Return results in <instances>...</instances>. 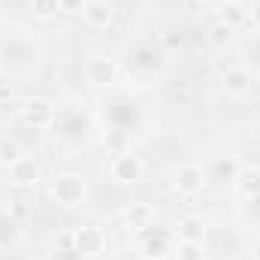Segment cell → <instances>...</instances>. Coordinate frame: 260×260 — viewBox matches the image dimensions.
Wrapping results in <instances>:
<instances>
[{
  "label": "cell",
  "mask_w": 260,
  "mask_h": 260,
  "mask_svg": "<svg viewBox=\"0 0 260 260\" xmlns=\"http://www.w3.org/2000/svg\"><path fill=\"white\" fill-rule=\"evenodd\" d=\"M0 61L6 64V70H12V73H30L34 67L40 64V49L34 46L30 37H18L15 34V37L3 40Z\"/></svg>",
  "instance_id": "cell-1"
},
{
  "label": "cell",
  "mask_w": 260,
  "mask_h": 260,
  "mask_svg": "<svg viewBox=\"0 0 260 260\" xmlns=\"http://www.w3.org/2000/svg\"><path fill=\"white\" fill-rule=\"evenodd\" d=\"M136 251L145 260H164L173 251V236L167 230H154V227H142L136 230Z\"/></svg>",
  "instance_id": "cell-2"
},
{
  "label": "cell",
  "mask_w": 260,
  "mask_h": 260,
  "mask_svg": "<svg viewBox=\"0 0 260 260\" xmlns=\"http://www.w3.org/2000/svg\"><path fill=\"white\" fill-rule=\"evenodd\" d=\"M52 127L58 130V136H61L64 142H82V139L88 136V130H91V121H88V115H82L79 109H64V112L55 115V124H52Z\"/></svg>",
  "instance_id": "cell-3"
},
{
  "label": "cell",
  "mask_w": 260,
  "mask_h": 260,
  "mask_svg": "<svg viewBox=\"0 0 260 260\" xmlns=\"http://www.w3.org/2000/svg\"><path fill=\"white\" fill-rule=\"evenodd\" d=\"M55 115H58V109L49 100H43V97H34V100L18 106V121L24 127H52Z\"/></svg>",
  "instance_id": "cell-4"
},
{
  "label": "cell",
  "mask_w": 260,
  "mask_h": 260,
  "mask_svg": "<svg viewBox=\"0 0 260 260\" xmlns=\"http://www.w3.org/2000/svg\"><path fill=\"white\" fill-rule=\"evenodd\" d=\"M142 173H145V164L139 160V154H130V148L121 151V154H112V160H109V176L115 182H121V185L139 182Z\"/></svg>",
  "instance_id": "cell-5"
},
{
  "label": "cell",
  "mask_w": 260,
  "mask_h": 260,
  "mask_svg": "<svg viewBox=\"0 0 260 260\" xmlns=\"http://www.w3.org/2000/svg\"><path fill=\"white\" fill-rule=\"evenodd\" d=\"M206 182H209V176H206V170L200 164H179L176 173H173V185L179 188V194H188V197L200 194L206 188Z\"/></svg>",
  "instance_id": "cell-6"
},
{
  "label": "cell",
  "mask_w": 260,
  "mask_h": 260,
  "mask_svg": "<svg viewBox=\"0 0 260 260\" xmlns=\"http://www.w3.org/2000/svg\"><path fill=\"white\" fill-rule=\"evenodd\" d=\"M52 194H55V200H58L61 206H79V203L85 200V182H82V176H76V173H64V176L55 179Z\"/></svg>",
  "instance_id": "cell-7"
},
{
  "label": "cell",
  "mask_w": 260,
  "mask_h": 260,
  "mask_svg": "<svg viewBox=\"0 0 260 260\" xmlns=\"http://www.w3.org/2000/svg\"><path fill=\"white\" fill-rule=\"evenodd\" d=\"M73 242H76L79 257H82V254H85V257H97V254L106 248V233H103L100 227H94V224H85V227H79V230L73 233Z\"/></svg>",
  "instance_id": "cell-8"
},
{
  "label": "cell",
  "mask_w": 260,
  "mask_h": 260,
  "mask_svg": "<svg viewBox=\"0 0 260 260\" xmlns=\"http://www.w3.org/2000/svg\"><path fill=\"white\" fill-rule=\"evenodd\" d=\"M85 79H88L91 85H100V88L115 85V79H118V64H115L112 58L97 55V58H91V61L85 64Z\"/></svg>",
  "instance_id": "cell-9"
},
{
  "label": "cell",
  "mask_w": 260,
  "mask_h": 260,
  "mask_svg": "<svg viewBox=\"0 0 260 260\" xmlns=\"http://www.w3.org/2000/svg\"><path fill=\"white\" fill-rule=\"evenodd\" d=\"M40 176H43L40 164H37L34 157H24V154L9 167V182H12L15 188H34V185L40 182Z\"/></svg>",
  "instance_id": "cell-10"
},
{
  "label": "cell",
  "mask_w": 260,
  "mask_h": 260,
  "mask_svg": "<svg viewBox=\"0 0 260 260\" xmlns=\"http://www.w3.org/2000/svg\"><path fill=\"white\" fill-rule=\"evenodd\" d=\"M127 67L133 73H154L160 67V55L154 52V46L148 43H136L127 52Z\"/></svg>",
  "instance_id": "cell-11"
},
{
  "label": "cell",
  "mask_w": 260,
  "mask_h": 260,
  "mask_svg": "<svg viewBox=\"0 0 260 260\" xmlns=\"http://www.w3.org/2000/svg\"><path fill=\"white\" fill-rule=\"evenodd\" d=\"M82 15H85V21H88L91 27L103 30V27H109V24H112L115 9H112V3H109V0H88V3H85V9H82Z\"/></svg>",
  "instance_id": "cell-12"
},
{
  "label": "cell",
  "mask_w": 260,
  "mask_h": 260,
  "mask_svg": "<svg viewBox=\"0 0 260 260\" xmlns=\"http://www.w3.org/2000/svg\"><path fill=\"white\" fill-rule=\"evenodd\" d=\"M121 221H124V227H130V230L151 227V221H154V206H151V203H130L127 209L121 212Z\"/></svg>",
  "instance_id": "cell-13"
},
{
  "label": "cell",
  "mask_w": 260,
  "mask_h": 260,
  "mask_svg": "<svg viewBox=\"0 0 260 260\" xmlns=\"http://www.w3.org/2000/svg\"><path fill=\"white\" fill-rule=\"evenodd\" d=\"M221 82H224V91H227L230 97H242V94L251 91V73H248L245 67H230Z\"/></svg>",
  "instance_id": "cell-14"
},
{
  "label": "cell",
  "mask_w": 260,
  "mask_h": 260,
  "mask_svg": "<svg viewBox=\"0 0 260 260\" xmlns=\"http://www.w3.org/2000/svg\"><path fill=\"white\" fill-rule=\"evenodd\" d=\"M233 185H236V191L242 197H248V200H254L260 197V170L257 167H239V173H236V179H233Z\"/></svg>",
  "instance_id": "cell-15"
},
{
  "label": "cell",
  "mask_w": 260,
  "mask_h": 260,
  "mask_svg": "<svg viewBox=\"0 0 260 260\" xmlns=\"http://www.w3.org/2000/svg\"><path fill=\"white\" fill-rule=\"evenodd\" d=\"M176 236L179 242H203L206 239V221L197 218V215H188L176 224Z\"/></svg>",
  "instance_id": "cell-16"
},
{
  "label": "cell",
  "mask_w": 260,
  "mask_h": 260,
  "mask_svg": "<svg viewBox=\"0 0 260 260\" xmlns=\"http://www.w3.org/2000/svg\"><path fill=\"white\" fill-rule=\"evenodd\" d=\"M248 18H251V12H248L242 3H236V0L224 3V6H221V15H218V21L230 24L233 30H236V27H242V24H248Z\"/></svg>",
  "instance_id": "cell-17"
},
{
  "label": "cell",
  "mask_w": 260,
  "mask_h": 260,
  "mask_svg": "<svg viewBox=\"0 0 260 260\" xmlns=\"http://www.w3.org/2000/svg\"><path fill=\"white\" fill-rule=\"evenodd\" d=\"M236 173H239V167H236V160H233V157H218V160L212 164V170H206V176H209L212 182H218V185L233 182V179H236Z\"/></svg>",
  "instance_id": "cell-18"
},
{
  "label": "cell",
  "mask_w": 260,
  "mask_h": 260,
  "mask_svg": "<svg viewBox=\"0 0 260 260\" xmlns=\"http://www.w3.org/2000/svg\"><path fill=\"white\" fill-rule=\"evenodd\" d=\"M206 40H209V46H212L215 52H224V49L233 43V27L224 24V21H215V24L209 27V34H206Z\"/></svg>",
  "instance_id": "cell-19"
},
{
  "label": "cell",
  "mask_w": 260,
  "mask_h": 260,
  "mask_svg": "<svg viewBox=\"0 0 260 260\" xmlns=\"http://www.w3.org/2000/svg\"><path fill=\"white\" fill-rule=\"evenodd\" d=\"M176 260H206L203 242H179L176 245Z\"/></svg>",
  "instance_id": "cell-20"
},
{
  "label": "cell",
  "mask_w": 260,
  "mask_h": 260,
  "mask_svg": "<svg viewBox=\"0 0 260 260\" xmlns=\"http://www.w3.org/2000/svg\"><path fill=\"white\" fill-rule=\"evenodd\" d=\"M18 157H21L18 142H15V139H0V167H6V170H9Z\"/></svg>",
  "instance_id": "cell-21"
},
{
  "label": "cell",
  "mask_w": 260,
  "mask_h": 260,
  "mask_svg": "<svg viewBox=\"0 0 260 260\" xmlns=\"http://www.w3.org/2000/svg\"><path fill=\"white\" fill-rule=\"evenodd\" d=\"M30 9L40 18H55L61 12V0H30Z\"/></svg>",
  "instance_id": "cell-22"
},
{
  "label": "cell",
  "mask_w": 260,
  "mask_h": 260,
  "mask_svg": "<svg viewBox=\"0 0 260 260\" xmlns=\"http://www.w3.org/2000/svg\"><path fill=\"white\" fill-rule=\"evenodd\" d=\"M103 142L109 145V151H112V154H121V151H127V148H124V142H127V133H121V130H106Z\"/></svg>",
  "instance_id": "cell-23"
},
{
  "label": "cell",
  "mask_w": 260,
  "mask_h": 260,
  "mask_svg": "<svg viewBox=\"0 0 260 260\" xmlns=\"http://www.w3.org/2000/svg\"><path fill=\"white\" fill-rule=\"evenodd\" d=\"M85 3L88 0H61V12H70V15H82V9H85Z\"/></svg>",
  "instance_id": "cell-24"
},
{
  "label": "cell",
  "mask_w": 260,
  "mask_h": 260,
  "mask_svg": "<svg viewBox=\"0 0 260 260\" xmlns=\"http://www.w3.org/2000/svg\"><path fill=\"white\" fill-rule=\"evenodd\" d=\"M12 236V218L9 215H0V242Z\"/></svg>",
  "instance_id": "cell-25"
},
{
  "label": "cell",
  "mask_w": 260,
  "mask_h": 260,
  "mask_svg": "<svg viewBox=\"0 0 260 260\" xmlns=\"http://www.w3.org/2000/svg\"><path fill=\"white\" fill-rule=\"evenodd\" d=\"M24 203H27V200H15V206H12L6 215H9V218H24V215H27V206H24Z\"/></svg>",
  "instance_id": "cell-26"
},
{
  "label": "cell",
  "mask_w": 260,
  "mask_h": 260,
  "mask_svg": "<svg viewBox=\"0 0 260 260\" xmlns=\"http://www.w3.org/2000/svg\"><path fill=\"white\" fill-rule=\"evenodd\" d=\"M182 43V37H176V30H167V37H164V49L170 52V49H176Z\"/></svg>",
  "instance_id": "cell-27"
},
{
  "label": "cell",
  "mask_w": 260,
  "mask_h": 260,
  "mask_svg": "<svg viewBox=\"0 0 260 260\" xmlns=\"http://www.w3.org/2000/svg\"><path fill=\"white\" fill-rule=\"evenodd\" d=\"M6 73H9V70H6V64H3V61H0V82H3V79H6Z\"/></svg>",
  "instance_id": "cell-28"
},
{
  "label": "cell",
  "mask_w": 260,
  "mask_h": 260,
  "mask_svg": "<svg viewBox=\"0 0 260 260\" xmlns=\"http://www.w3.org/2000/svg\"><path fill=\"white\" fill-rule=\"evenodd\" d=\"M251 257H254V260H260V242L254 245V251H251Z\"/></svg>",
  "instance_id": "cell-29"
},
{
  "label": "cell",
  "mask_w": 260,
  "mask_h": 260,
  "mask_svg": "<svg viewBox=\"0 0 260 260\" xmlns=\"http://www.w3.org/2000/svg\"><path fill=\"white\" fill-rule=\"evenodd\" d=\"M0 12H3V0H0Z\"/></svg>",
  "instance_id": "cell-30"
}]
</instances>
